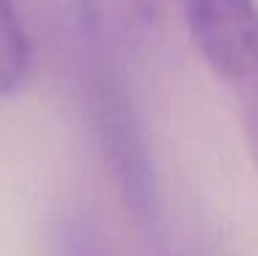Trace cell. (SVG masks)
Segmentation results:
<instances>
[{
  "instance_id": "cell-1",
  "label": "cell",
  "mask_w": 258,
  "mask_h": 256,
  "mask_svg": "<svg viewBox=\"0 0 258 256\" xmlns=\"http://www.w3.org/2000/svg\"><path fill=\"white\" fill-rule=\"evenodd\" d=\"M77 85L96 146L121 201L138 226L154 231L162 218L159 182L146 121L124 69V58L80 39Z\"/></svg>"
},
{
  "instance_id": "cell-2",
  "label": "cell",
  "mask_w": 258,
  "mask_h": 256,
  "mask_svg": "<svg viewBox=\"0 0 258 256\" xmlns=\"http://www.w3.org/2000/svg\"><path fill=\"white\" fill-rule=\"evenodd\" d=\"M189 39L214 77L242 91L258 77V0H181Z\"/></svg>"
},
{
  "instance_id": "cell-3",
  "label": "cell",
  "mask_w": 258,
  "mask_h": 256,
  "mask_svg": "<svg viewBox=\"0 0 258 256\" xmlns=\"http://www.w3.org/2000/svg\"><path fill=\"white\" fill-rule=\"evenodd\" d=\"M77 33L115 56H129L157 33L165 0H72Z\"/></svg>"
},
{
  "instance_id": "cell-4",
  "label": "cell",
  "mask_w": 258,
  "mask_h": 256,
  "mask_svg": "<svg viewBox=\"0 0 258 256\" xmlns=\"http://www.w3.org/2000/svg\"><path fill=\"white\" fill-rule=\"evenodd\" d=\"M30 72V39L14 0H0V96L20 91Z\"/></svg>"
},
{
  "instance_id": "cell-5",
  "label": "cell",
  "mask_w": 258,
  "mask_h": 256,
  "mask_svg": "<svg viewBox=\"0 0 258 256\" xmlns=\"http://www.w3.org/2000/svg\"><path fill=\"white\" fill-rule=\"evenodd\" d=\"M242 119H244V138H247V149L253 155V163L258 168V77L242 91Z\"/></svg>"
}]
</instances>
